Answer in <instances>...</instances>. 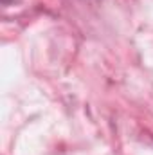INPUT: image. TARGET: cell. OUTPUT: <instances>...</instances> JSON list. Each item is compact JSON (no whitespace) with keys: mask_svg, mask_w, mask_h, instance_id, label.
<instances>
[{"mask_svg":"<svg viewBox=\"0 0 153 155\" xmlns=\"http://www.w3.org/2000/svg\"><path fill=\"white\" fill-rule=\"evenodd\" d=\"M9 2H11V0H2V4H4V5H7Z\"/></svg>","mask_w":153,"mask_h":155,"instance_id":"cell-1","label":"cell"}]
</instances>
